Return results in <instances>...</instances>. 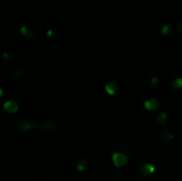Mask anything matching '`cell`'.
<instances>
[{"instance_id":"obj_1","label":"cell","mask_w":182,"mask_h":181,"mask_svg":"<svg viewBox=\"0 0 182 181\" xmlns=\"http://www.w3.org/2000/svg\"><path fill=\"white\" fill-rule=\"evenodd\" d=\"M174 134L168 130H165V131L160 132L157 136V144L161 148H166L171 144V141L174 140Z\"/></svg>"},{"instance_id":"obj_2","label":"cell","mask_w":182,"mask_h":181,"mask_svg":"<svg viewBox=\"0 0 182 181\" xmlns=\"http://www.w3.org/2000/svg\"><path fill=\"white\" fill-rule=\"evenodd\" d=\"M112 162L116 167H121L128 163V156L123 152L115 151L112 155Z\"/></svg>"},{"instance_id":"obj_3","label":"cell","mask_w":182,"mask_h":181,"mask_svg":"<svg viewBox=\"0 0 182 181\" xmlns=\"http://www.w3.org/2000/svg\"><path fill=\"white\" fill-rule=\"evenodd\" d=\"M3 109L9 113H15L18 110V103L14 100H9L3 103Z\"/></svg>"},{"instance_id":"obj_4","label":"cell","mask_w":182,"mask_h":181,"mask_svg":"<svg viewBox=\"0 0 182 181\" xmlns=\"http://www.w3.org/2000/svg\"><path fill=\"white\" fill-rule=\"evenodd\" d=\"M159 107H160V101H159V99H157V98H152V99L145 101V108H146L147 110L153 111V110H157Z\"/></svg>"},{"instance_id":"obj_5","label":"cell","mask_w":182,"mask_h":181,"mask_svg":"<svg viewBox=\"0 0 182 181\" xmlns=\"http://www.w3.org/2000/svg\"><path fill=\"white\" fill-rule=\"evenodd\" d=\"M154 166H153L152 164H144L143 166L141 167V174L144 177H148V176L152 175L153 173H154Z\"/></svg>"},{"instance_id":"obj_6","label":"cell","mask_w":182,"mask_h":181,"mask_svg":"<svg viewBox=\"0 0 182 181\" xmlns=\"http://www.w3.org/2000/svg\"><path fill=\"white\" fill-rule=\"evenodd\" d=\"M116 90H117V86H116L114 82H109V83L106 84V92L109 95H114Z\"/></svg>"},{"instance_id":"obj_7","label":"cell","mask_w":182,"mask_h":181,"mask_svg":"<svg viewBox=\"0 0 182 181\" xmlns=\"http://www.w3.org/2000/svg\"><path fill=\"white\" fill-rule=\"evenodd\" d=\"M20 32H21V34L24 35V36H26V37H33V35H34V32H33L32 30H30L29 27H27L26 25L21 27Z\"/></svg>"},{"instance_id":"obj_8","label":"cell","mask_w":182,"mask_h":181,"mask_svg":"<svg viewBox=\"0 0 182 181\" xmlns=\"http://www.w3.org/2000/svg\"><path fill=\"white\" fill-rule=\"evenodd\" d=\"M166 119H167V114L165 113V112H162V113H160L157 116V122L159 124H161V125H165Z\"/></svg>"},{"instance_id":"obj_9","label":"cell","mask_w":182,"mask_h":181,"mask_svg":"<svg viewBox=\"0 0 182 181\" xmlns=\"http://www.w3.org/2000/svg\"><path fill=\"white\" fill-rule=\"evenodd\" d=\"M33 127H34V125L28 123V122H21L20 125H19V128H20V130H23V131H28L30 129H32Z\"/></svg>"},{"instance_id":"obj_10","label":"cell","mask_w":182,"mask_h":181,"mask_svg":"<svg viewBox=\"0 0 182 181\" xmlns=\"http://www.w3.org/2000/svg\"><path fill=\"white\" fill-rule=\"evenodd\" d=\"M86 166H87V161L84 160V159H81V160L78 162V164H77V170H80V172H82V170H84L85 168H86Z\"/></svg>"},{"instance_id":"obj_11","label":"cell","mask_w":182,"mask_h":181,"mask_svg":"<svg viewBox=\"0 0 182 181\" xmlns=\"http://www.w3.org/2000/svg\"><path fill=\"white\" fill-rule=\"evenodd\" d=\"M171 30H173V28H171L170 25H166V23H165V25L162 26V33L165 35L169 34V33L171 32Z\"/></svg>"},{"instance_id":"obj_12","label":"cell","mask_w":182,"mask_h":181,"mask_svg":"<svg viewBox=\"0 0 182 181\" xmlns=\"http://www.w3.org/2000/svg\"><path fill=\"white\" fill-rule=\"evenodd\" d=\"M173 86H174V88H182V79L181 78H177V79L173 82Z\"/></svg>"},{"instance_id":"obj_13","label":"cell","mask_w":182,"mask_h":181,"mask_svg":"<svg viewBox=\"0 0 182 181\" xmlns=\"http://www.w3.org/2000/svg\"><path fill=\"white\" fill-rule=\"evenodd\" d=\"M150 85L152 86V88H157L159 85V79L156 78V77H153L152 79H151V82H150Z\"/></svg>"},{"instance_id":"obj_14","label":"cell","mask_w":182,"mask_h":181,"mask_svg":"<svg viewBox=\"0 0 182 181\" xmlns=\"http://www.w3.org/2000/svg\"><path fill=\"white\" fill-rule=\"evenodd\" d=\"M54 35H56V33L54 32V31H52V30H50V31H48V32H47V36H48V37H53Z\"/></svg>"},{"instance_id":"obj_15","label":"cell","mask_w":182,"mask_h":181,"mask_svg":"<svg viewBox=\"0 0 182 181\" xmlns=\"http://www.w3.org/2000/svg\"><path fill=\"white\" fill-rule=\"evenodd\" d=\"M3 57H4V59H9L10 58V54H9V53H4V56H3Z\"/></svg>"},{"instance_id":"obj_16","label":"cell","mask_w":182,"mask_h":181,"mask_svg":"<svg viewBox=\"0 0 182 181\" xmlns=\"http://www.w3.org/2000/svg\"><path fill=\"white\" fill-rule=\"evenodd\" d=\"M3 95V90H2V88H0V96H2Z\"/></svg>"},{"instance_id":"obj_17","label":"cell","mask_w":182,"mask_h":181,"mask_svg":"<svg viewBox=\"0 0 182 181\" xmlns=\"http://www.w3.org/2000/svg\"><path fill=\"white\" fill-rule=\"evenodd\" d=\"M179 27H180V28H179V29H180V31H181V32H182V23H180V26H179Z\"/></svg>"},{"instance_id":"obj_18","label":"cell","mask_w":182,"mask_h":181,"mask_svg":"<svg viewBox=\"0 0 182 181\" xmlns=\"http://www.w3.org/2000/svg\"><path fill=\"white\" fill-rule=\"evenodd\" d=\"M181 101H182V98H181Z\"/></svg>"}]
</instances>
